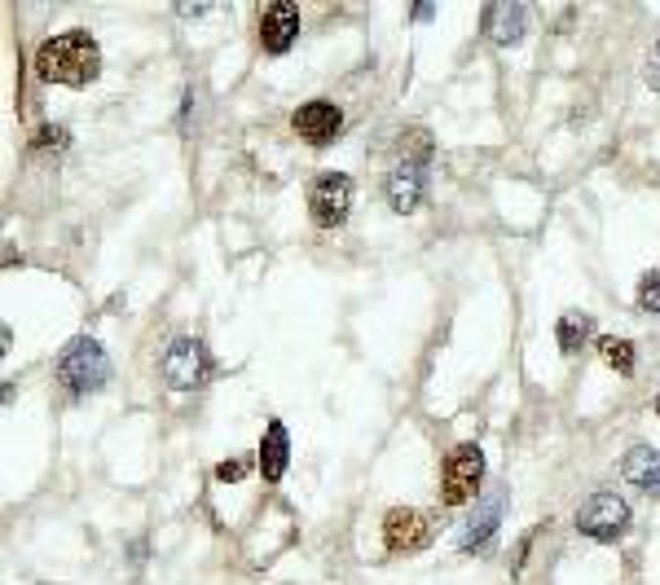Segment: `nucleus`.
<instances>
[{"instance_id": "nucleus-16", "label": "nucleus", "mask_w": 660, "mask_h": 585, "mask_svg": "<svg viewBox=\"0 0 660 585\" xmlns=\"http://www.w3.org/2000/svg\"><path fill=\"white\" fill-rule=\"evenodd\" d=\"M599 357H604L617 374H635V343H630V339H617V334L599 339Z\"/></svg>"}, {"instance_id": "nucleus-13", "label": "nucleus", "mask_w": 660, "mask_h": 585, "mask_svg": "<svg viewBox=\"0 0 660 585\" xmlns=\"http://www.w3.org/2000/svg\"><path fill=\"white\" fill-rule=\"evenodd\" d=\"M387 203H392L396 216H409L423 203V168L418 163H401L387 177Z\"/></svg>"}, {"instance_id": "nucleus-21", "label": "nucleus", "mask_w": 660, "mask_h": 585, "mask_svg": "<svg viewBox=\"0 0 660 585\" xmlns=\"http://www.w3.org/2000/svg\"><path fill=\"white\" fill-rule=\"evenodd\" d=\"M657 414H660V401H657Z\"/></svg>"}, {"instance_id": "nucleus-14", "label": "nucleus", "mask_w": 660, "mask_h": 585, "mask_svg": "<svg viewBox=\"0 0 660 585\" xmlns=\"http://www.w3.org/2000/svg\"><path fill=\"white\" fill-rule=\"evenodd\" d=\"M524 26H529L524 4H489V13H485V31L493 35V44H520Z\"/></svg>"}, {"instance_id": "nucleus-2", "label": "nucleus", "mask_w": 660, "mask_h": 585, "mask_svg": "<svg viewBox=\"0 0 660 585\" xmlns=\"http://www.w3.org/2000/svg\"><path fill=\"white\" fill-rule=\"evenodd\" d=\"M106 374H110V361H106L102 343L88 339V334L71 339V343L62 348V357H57V383H62L66 396H88V392H97V387L106 383Z\"/></svg>"}, {"instance_id": "nucleus-15", "label": "nucleus", "mask_w": 660, "mask_h": 585, "mask_svg": "<svg viewBox=\"0 0 660 585\" xmlns=\"http://www.w3.org/2000/svg\"><path fill=\"white\" fill-rule=\"evenodd\" d=\"M590 326H595V317L590 312H564L560 317V326H555V339H560V348L573 357V352H582V343L590 339Z\"/></svg>"}, {"instance_id": "nucleus-1", "label": "nucleus", "mask_w": 660, "mask_h": 585, "mask_svg": "<svg viewBox=\"0 0 660 585\" xmlns=\"http://www.w3.org/2000/svg\"><path fill=\"white\" fill-rule=\"evenodd\" d=\"M35 75L44 84H62V88H88L102 75V49L88 31H62L49 35L35 49Z\"/></svg>"}, {"instance_id": "nucleus-5", "label": "nucleus", "mask_w": 660, "mask_h": 585, "mask_svg": "<svg viewBox=\"0 0 660 585\" xmlns=\"http://www.w3.org/2000/svg\"><path fill=\"white\" fill-rule=\"evenodd\" d=\"M626 524H630V507H626V498H617V493H595V498L577 511V529H582L586 538H595V542H617V538L626 533Z\"/></svg>"}, {"instance_id": "nucleus-4", "label": "nucleus", "mask_w": 660, "mask_h": 585, "mask_svg": "<svg viewBox=\"0 0 660 585\" xmlns=\"http://www.w3.org/2000/svg\"><path fill=\"white\" fill-rule=\"evenodd\" d=\"M348 212H352V177L348 172L313 177V185H309V216H313V225L334 230V225L348 221Z\"/></svg>"}, {"instance_id": "nucleus-8", "label": "nucleus", "mask_w": 660, "mask_h": 585, "mask_svg": "<svg viewBox=\"0 0 660 585\" xmlns=\"http://www.w3.org/2000/svg\"><path fill=\"white\" fill-rule=\"evenodd\" d=\"M300 35V9L291 0H274L260 9V44L269 53H287Z\"/></svg>"}, {"instance_id": "nucleus-18", "label": "nucleus", "mask_w": 660, "mask_h": 585, "mask_svg": "<svg viewBox=\"0 0 660 585\" xmlns=\"http://www.w3.org/2000/svg\"><path fill=\"white\" fill-rule=\"evenodd\" d=\"M252 476V462L247 458H225L221 467H216V480L221 485H238V480H247Z\"/></svg>"}, {"instance_id": "nucleus-10", "label": "nucleus", "mask_w": 660, "mask_h": 585, "mask_svg": "<svg viewBox=\"0 0 660 585\" xmlns=\"http://www.w3.org/2000/svg\"><path fill=\"white\" fill-rule=\"evenodd\" d=\"M256 462H260V476H265L269 485H278V480L287 476V467H291V436H287V427H283L278 418L265 427V440H260Z\"/></svg>"}, {"instance_id": "nucleus-3", "label": "nucleus", "mask_w": 660, "mask_h": 585, "mask_svg": "<svg viewBox=\"0 0 660 585\" xmlns=\"http://www.w3.org/2000/svg\"><path fill=\"white\" fill-rule=\"evenodd\" d=\"M480 480H485V454H480V445L467 440V445L449 449L445 471H440V498H445V507H467L480 493Z\"/></svg>"}, {"instance_id": "nucleus-17", "label": "nucleus", "mask_w": 660, "mask_h": 585, "mask_svg": "<svg viewBox=\"0 0 660 585\" xmlns=\"http://www.w3.org/2000/svg\"><path fill=\"white\" fill-rule=\"evenodd\" d=\"M639 308H643V312H660V269H652V274L639 283Z\"/></svg>"}, {"instance_id": "nucleus-11", "label": "nucleus", "mask_w": 660, "mask_h": 585, "mask_svg": "<svg viewBox=\"0 0 660 585\" xmlns=\"http://www.w3.org/2000/svg\"><path fill=\"white\" fill-rule=\"evenodd\" d=\"M498 524H502V498H485V502L476 507V515L467 520V529H462V551H467V555H485V551L493 546Z\"/></svg>"}, {"instance_id": "nucleus-20", "label": "nucleus", "mask_w": 660, "mask_h": 585, "mask_svg": "<svg viewBox=\"0 0 660 585\" xmlns=\"http://www.w3.org/2000/svg\"><path fill=\"white\" fill-rule=\"evenodd\" d=\"M66 141V132L62 128H44L40 137H35V150H44V146H62Z\"/></svg>"}, {"instance_id": "nucleus-19", "label": "nucleus", "mask_w": 660, "mask_h": 585, "mask_svg": "<svg viewBox=\"0 0 660 585\" xmlns=\"http://www.w3.org/2000/svg\"><path fill=\"white\" fill-rule=\"evenodd\" d=\"M643 79H648L652 93H660V44L652 49V57H648V66H643Z\"/></svg>"}, {"instance_id": "nucleus-12", "label": "nucleus", "mask_w": 660, "mask_h": 585, "mask_svg": "<svg viewBox=\"0 0 660 585\" xmlns=\"http://www.w3.org/2000/svg\"><path fill=\"white\" fill-rule=\"evenodd\" d=\"M621 476H626L639 493L660 498V449H652V445H635V449L626 454V462H621Z\"/></svg>"}, {"instance_id": "nucleus-7", "label": "nucleus", "mask_w": 660, "mask_h": 585, "mask_svg": "<svg viewBox=\"0 0 660 585\" xmlns=\"http://www.w3.org/2000/svg\"><path fill=\"white\" fill-rule=\"evenodd\" d=\"M291 128L296 137H305L309 146H327L343 132V110L334 102H305L296 115H291Z\"/></svg>"}, {"instance_id": "nucleus-9", "label": "nucleus", "mask_w": 660, "mask_h": 585, "mask_svg": "<svg viewBox=\"0 0 660 585\" xmlns=\"http://www.w3.org/2000/svg\"><path fill=\"white\" fill-rule=\"evenodd\" d=\"M163 374H168L172 387H194V383H203V379H207V352H203V343H199V339H177V343L168 348V357H163Z\"/></svg>"}, {"instance_id": "nucleus-6", "label": "nucleus", "mask_w": 660, "mask_h": 585, "mask_svg": "<svg viewBox=\"0 0 660 585\" xmlns=\"http://www.w3.org/2000/svg\"><path fill=\"white\" fill-rule=\"evenodd\" d=\"M383 542H387L392 555H414L432 542V520L414 507H392L383 515Z\"/></svg>"}]
</instances>
